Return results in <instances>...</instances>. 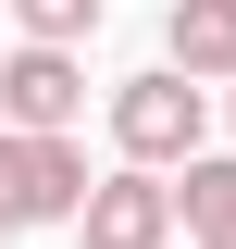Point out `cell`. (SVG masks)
<instances>
[{
  "instance_id": "obj_7",
  "label": "cell",
  "mask_w": 236,
  "mask_h": 249,
  "mask_svg": "<svg viewBox=\"0 0 236 249\" xmlns=\"http://www.w3.org/2000/svg\"><path fill=\"white\" fill-rule=\"evenodd\" d=\"M100 13H112V0H13V25H25V37H62V50L100 37Z\"/></svg>"
},
{
  "instance_id": "obj_6",
  "label": "cell",
  "mask_w": 236,
  "mask_h": 249,
  "mask_svg": "<svg viewBox=\"0 0 236 249\" xmlns=\"http://www.w3.org/2000/svg\"><path fill=\"white\" fill-rule=\"evenodd\" d=\"M174 224H199V237H224V224H236V150H224V162L186 150V175H174Z\"/></svg>"
},
{
  "instance_id": "obj_5",
  "label": "cell",
  "mask_w": 236,
  "mask_h": 249,
  "mask_svg": "<svg viewBox=\"0 0 236 249\" xmlns=\"http://www.w3.org/2000/svg\"><path fill=\"white\" fill-rule=\"evenodd\" d=\"M162 62L199 75V88H224L236 75V0H174V13H162Z\"/></svg>"
},
{
  "instance_id": "obj_3",
  "label": "cell",
  "mask_w": 236,
  "mask_h": 249,
  "mask_svg": "<svg viewBox=\"0 0 236 249\" xmlns=\"http://www.w3.org/2000/svg\"><path fill=\"white\" fill-rule=\"evenodd\" d=\"M62 224H75L87 249H162L174 237V187L149 175V162H124V175H87V199H75Z\"/></svg>"
},
{
  "instance_id": "obj_1",
  "label": "cell",
  "mask_w": 236,
  "mask_h": 249,
  "mask_svg": "<svg viewBox=\"0 0 236 249\" xmlns=\"http://www.w3.org/2000/svg\"><path fill=\"white\" fill-rule=\"evenodd\" d=\"M199 124H211V88H199V75H174V62H149V75H124V88H112V150L149 162V175L199 150Z\"/></svg>"
},
{
  "instance_id": "obj_4",
  "label": "cell",
  "mask_w": 236,
  "mask_h": 249,
  "mask_svg": "<svg viewBox=\"0 0 236 249\" xmlns=\"http://www.w3.org/2000/svg\"><path fill=\"white\" fill-rule=\"evenodd\" d=\"M87 112V62L62 50V37H25V50L0 62V124H37V137H75Z\"/></svg>"
},
{
  "instance_id": "obj_2",
  "label": "cell",
  "mask_w": 236,
  "mask_h": 249,
  "mask_svg": "<svg viewBox=\"0 0 236 249\" xmlns=\"http://www.w3.org/2000/svg\"><path fill=\"white\" fill-rule=\"evenodd\" d=\"M75 199H87V150L75 137H37V124H0V237L62 224Z\"/></svg>"
},
{
  "instance_id": "obj_9",
  "label": "cell",
  "mask_w": 236,
  "mask_h": 249,
  "mask_svg": "<svg viewBox=\"0 0 236 249\" xmlns=\"http://www.w3.org/2000/svg\"><path fill=\"white\" fill-rule=\"evenodd\" d=\"M224 88H236V75H224Z\"/></svg>"
},
{
  "instance_id": "obj_8",
  "label": "cell",
  "mask_w": 236,
  "mask_h": 249,
  "mask_svg": "<svg viewBox=\"0 0 236 249\" xmlns=\"http://www.w3.org/2000/svg\"><path fill=\"white\" fill-rule=\"evenodd\" d=\"M199 249H236V224H224V237H199Z\"/></svg>"
}]
</instances>
